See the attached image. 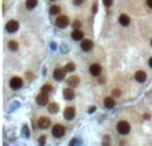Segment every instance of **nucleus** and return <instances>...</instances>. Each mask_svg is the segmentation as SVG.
<instances>
[{
	"instance_id": "nucleus-24",
	"label": "nucleus",
	"mask_w": 152,
	"mask_h": 146,
	"mask_svg": "<svg viewBox=\"0 0 152 146\" xmlns=\"http://www.w3.org/2000/svg\"><path fill=\"white\" fill-rule=\"evenodd\" d=\"M80 21H75V23H73V29H80Z\"/></svg>"
},
{
	"instance_id": "nucleus-3",
	"label": "nucleus",
	"mask_w": 152,
	"mask_h": 146,
	"mask_svg": "<svg viewBox=\"0 0 152 146\" xmlns=\"http://www.w3.org/2000/svg\"><path fill=\"white\" fill-rule=\"evenodd\" d=\"M10 87L12 88V89H15V91H17V89H20V88L23 87V80H21L20 77H14V78H11V81H10Z\"/></svg>"
},
{
	"instance_id": "nucleus-11",
	"label": "nucleus",
	"mask_w": 152,
	"mask_h": 146,
	"mask_svg": "<svg viewBox=\"0 0 152 146\" xmlns=\"http://www.w3.org/2000/svg\"><path fill=\"white\" fill-rule=\"evenodd\" d=\"M75 108H72V106H69V108H67L66 110H64V118L67 120H72L73 117H75Z\"/></svg>"
},
{
	"instance_id": "nucleus-27",
	"label": "nucleus",
	"mask_w": 152,
	"mask_h": 146,
	"mask_svg": "<svg viewBox=\"0 0 152 146\" xmlns=\"http://www.w3.org/2000/svg\"><path fill=\"white\" fill-rule=\"evenodd\" d=\"M44 142H45V137H44V136L40 137V139H39V143H42V145H43Z\"/></svg>"
},
{
	"instance_id": "nucleus-22",
	"label": "nucleus",
	"mask_w": 152,
	"mask_h": 146,
	"mask_svg": "<svg viewBox=\"0 0 152 146\" xmlns=\"http://www.w3.org/2000/svg\"><path fill=\"white\" fill-rule=\"evenodd\" d=\"M8 47H10L12 51H17V48H19V45H17L16 41H10V44H8Z\"/></svg>"
},
{
	"instance_id": "nucleus-20",
	"label": "nucleus",
	"mask_w": 152,
	"mask_h": 146,
	"mask_svg": "<svg viewBox=\"0 0 152 146\" xmlns=\"http://www.w3.org/2000/svg\"><path fill=\"white\" fill-rule=\"evenodd\" d=\"M64 69H66V72H73V70H75V64H73V63H68Z\"/></svg>"
},
{
	"instance_id": "nucleus-23",
	"label": "nucleus",
	"mask_w": 152,
	"mask_h": 146,
	"mask_svg": "<svg viewBox=\"0 0 152 146\" xmlns=\"http://www.w3.org/2000/svg\"><path fill=\"white\" fill-rule=\"evenodd\" d=\"M42 92H44V93H51V92H52V87H51V85H44V87L42 88Z\"/></svg>"
},
{
	"instance_id": "nucleus-19",
	"label": "nucleus",
	"mask_w": 152,
	"mask_h": 146,
	"mask_svg": "<svg viewBox=\"0 0 152 146\" xmlns=\"http://www.w3.org/2000/svg\"><path fill=\"white\" fill-rule=\"evenodd\" d=\"M48 110L51 112V113H56V112L59 110V106H58V104H55V102H52V104H49Z\"/></svg>"
},
{
	"instance_id": "nucleus-4",
	"label": "nucleus",
	"mask_w": 152,
	"mask_h": 146,
	"mask_svg": "<svg viewBox=\"0 0 152 146\" xmlns=\"http://www.w3.org/2000/svg\"><path fill=\"white\" fill-rule=\"evenodd\" d=\"M36 102H38L39 105H42V106H43V105H47V104H48V93L42 92V93L36 97Z\"/></svg>"
},
{
	"instance_id": "nucleus-21",
	"label": "nucleus",
	"mask_w": 152,
	"mask_h": 146,
	"mask_svg": "<svg viewBox=\"0 0 152 146\" xmlns=\"http://www.w3.org/2000/svg\"><path fill=\"white\" fill-rule=\"evenodd\" d=\"M49 12H51V15H56L60 12V7H58V5H52L51 9H49Z\"/></svg>"
},
{
	"instance_id": "nucleus-6",
	"label": "nucleus",
	"mask_w": 152,
	"mask_h": 146,
	"mask_svg": "<svg viewBox=\"0 0 152 146\" xmlns=\"http://www.w3.org/2000/svg\"><path fill=\"white\" fill-rule=\"evenodd\" d=\"M7 31L11 32V33H14V32H16L17 29H19V23H17L16 20H11L7 23Z\"/></svg>"
},
{
	"instance_id": "nucleus-17",
	"label": "nucleus",
	"mask_w": 152,
	"mask_h": 146,
	"mask_svg": "<svg viewBox=\"0 0 152 146\" xmlns=\"http://www.w3.org/2000/svg\"><path fill=\"white\" fill-rule=\"evenodd\" d=\"M104 106L105 108H108V109H111V108H114L115 106V101H114V98H105L104 100Z\"/></svg>"
},
{
	"instance_id": "nucleus-16",
	"label": "nucleus",
	"mask_w": 152,
	"mask_h": 146,
	"mask_svg": "<svg viewBox=\"0 0 152 146\" xmlns=\"http://www.w3.org/2000/svg\"><path fill=\"white\" fill-rule=\"evenodd\" d=\"M67 84H68L69 87H77V85H79V77L71 76L68 80H67Z\"/></svg>"
},
{
	"instance_id": "nucleus-5",
	"label": "nucleus",
	"mask_w": 152,
	"mask_h": 146,
	"mask_svg": "<svg viewBox=\"0 0 152 146\" xmlns=\"http://www.w3.org/2000/svg\"><path fill=\"white\" fill-rule=\"evenodd\" d=\"M69 24V19L67 16H59L56 19V25L59 28H66Z\"/></svg>"
},
{
	"instance_id": "nucleus-26",
	"label": "nucleus",
	"mask_w": 152,
	"mask_h": 146,
	"mask_svg": "<svg viewBox=\"0 0 152 146\" xmlns=\"http://www.w3.org/2000/svg\"><path fill=\"white\" fill-rule=\"evenodd\" d=\"M81 3H83V0H73V4H75V5H80Z\"/></svg>"
},
{
	"instance_id": "nucleus-18",
	"label": "nucleus",
	"mask_w": 152,
	"mask_h": 146,
	"mask_svg": "<svg viewBox=\"0 0 152 146\" xmlns=\"http://www.w3.org/2000/svg\"><path fill=\"white\" fill-rule=\"evenodd\" d=\"M25 5H27L28 9H32V8H35L38 5V0H27V1H25Z\"/></svg>"
},
{
	"instance_id": "nucleus-30",
	"label": "nucleus",
	"mask_w": 152,
	"mask_h": 146,
	"mask_svg": "<svg viewBox=\"0 0 152 146\" xmlns=\"http://www.w3.org/2000/svg\"><path fill=\"white\" fill-rule=\"evenodd\" d=\"M148 65L152 68V57H151V59H149V61H148Z\"/></svg>"
},
{
	"instance_id": "nucleus-15",
	"label": "nucleus",
	"mask_w": 152,
	"mask_h": 146,
	"mask_svg": "<svg viewBox=\"0 0 152 146\" xmlns=\"http://www.w3.org/2000/svg\"><path fill=\"white\" fill-rule=\"evenodd\" d=\"M135 78L138 82H144L145 78H147V74H145V72H143V70H138L135 74Z\"/></svg>"
},
{
	"instance_id": "nucleus-14",
	"label": "nucleus",
	"mask_w": 152,
	"mask_h": 146,
	"mask_svg": "<svg viewBox=\"0 0 152 146\" xmlns=\"http://www.w3.org/2000/svg\"><path fill=\"white\" fill-rule=\"evenodd\" d=\"M119 23H120L123 27H128L129 23H131V19H129L128 15H121L120 18H119Z\"/></svg>"
},
{
	"instance_id": "nucleus-2",
	"label": "nucleus",
	"mask_w": 152,
	"mask_h": 146,
	"mask_svg": "<svg viewBox=\"0 0 152 146\" xmlns=\"http://www.w3.org/2000/svg\"><path fill=\"white\" fill-rule=\"evenodd\" d=\"M66 134V129H64V126L62 125H53V128H52V136H55L56 138H60V137H63Z\"/></svg>"
},
{
	"instance_id": "nucleus-13",
	"label": "nucleus",
	"mask_w": 152,
	"mask_h": 146,
	"mask_svg": "<svg viewBox=\"0 0 152 146\" xmlns=\"http://www.w3.org/2000/svg\"><path fill=\"white\" fill-rule=\"evenodd\" d=\"M73 40H83L84 39V33L81 29H73V32L71 33Z\"/></svg>"
},
{
	"instance_id": "nucleus-9",
	"label": "nucleus",
	"mask_w": 152,
	"mask_h": 146,
	"mask_svg": "<svg viewBox=\"0 0 152 146\" xmlns=\"http://www.w3.org/2000/svg\"><path fill=\"white\" fill-rule=\"evenodd\" d=\"M49 125H51V121H49V118H47V117H40V118H39L38 126L40 129H47Z\"/></svg>"
},
{
	"instance_id": "nucleus-29",
	"label": "nucleus",
	"mask_w": 152,
	"mask_h": 146,
	"mask_svg": "<svg viewBox=\"0 0 152 146\" xmlns=\"http://www.w3.org/2000/svg\"><path fill=\"white\" fill-rule=\"evenodd\" d=\"M147 4H148L149 8H152V0H147Z\"/></svg>"
},
{
	"instance_id": "nucleus-1",
	"label": "nucleus",
	"mask_w": 152,
	"mask_h": 146,
	"mask_svg": "<svg viewBox=\"0 0 152 146\" xmlns=\"http://www.w3.org/2000/svg\"><path fill=\"white\" fill-rule=\"evenodd\" d=\"M116 128H118V132L120 133V134H123V136H124V134H128V133H129V130H131V126H129V124H128V122H125V121H120L118 124V126H116Z\"/></svg>"
},
{
	"instance_id": "nucleus-7",
	"label": "nucleus",
	"mask_w": 152,
	"mask_h": 146,
	"mask_svg": "<svg viewBox=\"0 0 152 146\" xmlns=\"http://www.w3.org/2000/svg\"><path fill=\"white\" fill-rule=\"evenodd\" d=\"M81 49H83L84 52H88V51H91V49L93 48V43L92 40H88V39H86V40H81Z\"/></svg>"
},
{
	"instance_id": "nucleus-28",
	"label": "nucleus",
	"mask_w": 152,
	"mask_h": 146,
	"mask_svg": "<svg viewBox=\"0 0 152 146\" xmlns=\"http://www.w3.org/2000/svg\"><path fill=\"white\" fill-rule=\"evenodd\" d=\"M114 96H120V91H119V89H115V91H114Z\"/></svg>"
},
{
	"instance_id": "nucleus-8",
	"label": "nucleus",
	"mask_w": 152,
	"mask_h": 146,
	"mask_svg": "<svg viewBox=\"0 0 152 146\" xmlns=\"http://www.w3.org/2000/svg\"><path fill=\"white\" fill-rule=\"evenodd\" d=\"M90 73L92 74V76H100L101 73V66L99 65V64H92V65L90 66Z\"/></svg>"
},
{
	"instance_id": "nucleus-31",
	"label": "nucleus",
	"mask_w": 152,
	"mask_h": 146,
	"mask_svg": "<svg viewBox=\"0 0 152 146\" xmlns=\"http://www.w3.org/2000/svg\"><path fill=\"white\" fill-rule=\"evenodd\" d=\"M151 45H152V40H151Z\"/></svg>"
},
{
	"instance_id": "nucleus-25",
	"label": "nucleus",
	"mask_w": 152,
	"mask_h": 146,
	"mask_svg": "<svg viewBox=\"0 0 152 146\" xmlns=\"http://www.w3.org/2000/svg\"><path fill=\"white\" fill-rule=\"evenodd\" d=\"M103 3L105 7H111V4H112V0H103Z\"/></svg>"
},
{
	"instance_id": "nucleus-12",
	"label": "nucleus",
	"mask_w": 152,
	"mask_h": 146,
	"mask_svg": "<svg viewBox=\"0 0 152 146\" xmlns=\"http://www.w3.org/2000/svg\"><path fill=\"white\" fill-rule=\"evenodd\" d=\"M63 97L68 101L73 100V98H75V92H73L72 89H69V88L68 89H64V91H63Z\"/></svg>"
},
{
	"instance_id": "nucleus-10",
	"label": "nucleus",
	"mask_w": 152,
	"mask_h": 146,
	"mask_svg": "<svg viewBox=\"0 0 152 146\" xmlns=\"http://www.w3.org/2000/svg\"><path fill=\"white\" fill-rule=\"evenodd\" d=\"M64 76H66V69H56L53 72V78L58 81L64 80Z\"/></svg>"
}]
</instances>
